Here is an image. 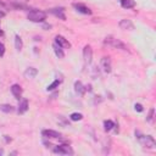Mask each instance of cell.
Here are the masks:
<instances>
[{"label": "cell", "mask_w": 156, "mask_h": 156, "mask_svg": "<svg viewBox=\"0 0 156 156\" xmlns=\"http://www.w3.org/2000/svg\"><path fill=\"white\" fill-rule=\"evenodd\" d=\"M121 6L123 9H132L135 6L134 0H121Z\"/></svg>", "instance_id": "18"}, {"label": "cell", "mask_w": 156, "mask_h": 156, "mask_svg": "<svg viewBox=\"0 0 156 156\" xmlns=\"http://www.w3.org/2000/svg\"><path fill=\"white\" fill-rule=\"evenodd\" d=\"M50 12H51V14H54L55 16H57L59 18H61L62 21H65V20H66V16H65V14H63V12H65V9H63V7H59V9H51V10H50Z\"/></svg>", "instance_id": "12"}, {"label": "cell", "mask_w": 156, "mask_h": 156, "mask_svg": "<svg viewBox=\"0 0 156 156\" xmlns=\"http://www.w3.org/2000/svg\"><path fill=\"white\" fill-rule=\"evenodd\" d=\"M113 127H115V123H113L112 121H110V120H107V121L104 122V129H105L106 132H110Z\"/></svg>", "instance_id": "20"}, {"label": "cell", "mask_w": 156, "mask_h": 156, "mask_svg": "<svg viewBox=\"0 0 156 156\" xmlns=\"http://www.w3.org/2000/svg\"><path fill=\"white\" fill-rule=\"evenodd\" d=\"M4 137H5V140H6L7 143H9V141H11V138H9L7 135H4Z\"/></svg>", "instance_id": "27"}, {"label": "cell", "mask_w": 156, "mask_h": 156, "mask_svg": "<svg viewBox=\"0 0 156 156\" xmlns=\"http://www.w3.org/2000/svg\"><path fill=\"white\" fill-rule=\"evenodd\" d=\"M0 6H4V4H3L1 1H0Z\"/></svg>", "instance_id": "31"}, {"label": "cell", "mask_w": 156, "mask_h": 156, "mask_svg": "<svg viewBox=\"0 0 156 156\" xmlns=\"http://www.w3.org/2000/svg\"><path fill=\"white\" fill-rule=\"evenodd\" d=\"M55 43H56L57 45H60L62 49H70V48H71L70 42L67 40L66 38H63L62 35H56V37H55Z\"/></svg>", "instance_id": "7"}, {"label": "cell", "mask_w": 156, "mask_h": 156, "mask_svg": "<svg viewBox=\"0 0 156 156\" xmlns=\"http://www.w3.org/2000/svg\"><path fill=\"white\" fill-rule=\"evenodd\" d=\"M43 28H44V29H50V28H51V24H44Z\"/></svg>", "instance_id": "26"}, {"label": "cell", "mask_w": 156, "mask_h": 156, "mask_svg": "<svg viewBox=\"0 0 156 156\" xmlns=\"http://www.w3.org/2000/svg\"><path fill=\"white\" fill-rule=\"evenodd\" d=\"M5 54V45L3 43H0V57H3Z\"/></svg>", "instance_id": "24"}, {"label": "cell", "mask_w": 156, "mask_h": 156, "mask_svg": "<svg viewBox=\"0 0 156 156\" xmlns=\"http://www.w3.org/2000/svg\"><path fill=\"white\" fill-rule=\"evenodd\" d=\"M154 111H155L154 109L150 110V112H149V115H148V117H146V121H148V122H151V121H152V118H154Z\"/></svg>", "instance_id": "23"}, {"label": "cell", "mask_w": 156, "mask_h": 156, "mask_svg": "<svg viewBox=\"0 0 156 156\" xmlns=\"http://www.w3.org/2000/svg\"><path fill=\"white\" fill-rule=\"evenodd\" d=\"M4 155V149H0V156Z\"/></svg>", "instance_id": "29"}, {"label": "cell", "mask_w": 156, "mask_h": 156, "mask_svg": "<svg viewBox=\"0 0 156 156\" xmlns=\"http://www.w3.org/2000/svg\"><path fill=\"white\" fill-rule=\"evenodd\" d=\"M4 16H5V14H4L3 11H0V17H4Z\"/></svg>", "instance_id": "28"}, {"label": "cell", "mask_w": 156, "mask_h": 156, "mask_svg": "<svg viewBox=\"0 0 156 156\" xmlns=\"http://www.w3.org/2000/svg\"><path fill=\"white\" fill-rule=\"evenodd\" d=\"M54 152L55 154H61V155H72L73 150L71 149V146L66 145V144H62V145H57L54 148Z\"/></svg>", "instance_id": "4"}, {"label": "cell", "mask_w": 156, "mask_h": 156, "mask_svg": "<svg viewBox=\"0 0 156 156\" xmlns=\"http://www.w3.org/2000/svg\"><path fill=\"white\" fill-rule=\"evenodd\" d=\"M43 137L45 138H53V139H57V138H61V133L56 132V131H53V129H45V131L42 132Z\"/></svg>", "instance_id": "8"}, {"label": "cell", "mask_w": 156, "mask_h": 156, "mask_svg": "<svg viewBox=\"0 0 156 156\" xmlns=\"http://www.w3.org/2000/svg\"><path fill=\"white\" fill-rule=\"evenodd\" d=\"M11 93L17 100H20L21 96H22V88H21V85H18V84L11 85Z\"/></svg>", "instance_id": "11"}, {"label": "cell", "mask_w": 156, "mask_h": 156, "mask_svg": "<svg viewBox=\"0 0 156 156\" xmlns=\"http://www.w3.org/2000/svg\"><path fill=\"white\" fill-rule=\"evenodd\" d=\"M3 34H4V32H3V31H1V29H0V37H1V35H3Z\"/></svg>", "instance_id": "30"}, {"label": "cell", "mask_w": 156, "mask_h": 156, "mask_svg": "<svg viewBox=\"0 0 156 156\" xmlns=\"http://www.w3.org/2000/svg\"><path fill=\"white\" fill-rule=\"evenodd\" d=\"M118 26H120L121 29H128V31L134 29V24L132 23L131 20H121L120 23H118Z\"/></svg>", "instance_id": "9"}, {"label": "cell", "mask_w": 156, "mask_h": 156, "mask_svg": "<svg viewBox=\"0 0 156 156\" xmlns=\"http://www.w3.org/2000/svg\"><path fill=\"white\" fill-rule=\"evenodd\" d=\"M22 46H23V43H22V39H21V37L20 35H15V48L17 49V50H21L22 49Z\"/></svg>", "instance_id": "19"}, {"label": "cell", "mask_w": 156, "mask_h": 156, "mask_svg": "<svg viewBox=\"0 0 156 156\" xmlns=\"http://www.w3.org/2000/svg\"><path fill=\"white\" fill-rule=\"evenodd\" d=\"M37 74H38V70H37V68H34V67H28L27 70L24 71V77L27 78V79H31V78H34Z\"/></svg>", "instance_id": "13"}, {"label": "cell", "mask_w": 156, "mask_h": 156, "mask_svg": "<svg viewBox=\"0 0 156 156\" xmlns=\"http://www.w3.org/2000/svg\"><path fill=\"white\" fill-rule=\"evenodd\" d=\"M73 7H74L78 12H81V14L92 15V10H90L89 7H87V6H84L83 4H73Z\"/></svg>", "instance_id": "10"}, {"label": "cell", "mask_w": 156, "mask_h": 156, "mask_svg": "<svg viewBox=\"0 0 156 156\" xmlns=\"http://www.w3.org/2000/svg\"><path fill=\"white\" fill-rule=\"evenodd\" d=\"M53 48H54V51H55V55H56L59 59H63V57H65V53H63V50H62V48H61L60 45H57L56 43H54Z\"/></svg>", "instance_id": "17"}, {"label": "cell", "mask_w": 156, "mask_h": 156, "mask_svg": "<svg viewBox=\"0 0 156 156\" xmlns=\"http://www.w3.org/2000/svg\"><path fill=\"white\" fill-rule=\"evenodd\" d=\"M104 43H105L106 45L113 46V48H116V49H121V50H123V51H128V48H127V45H126L124 43H122L120 39H116V38H113V37H111V35L106 37L105 40H104Z\"/></svg>", "instance_id": "1"}, {"label": "cell", "mask_w": 156, "mask_h": 156, "mask_svg": "<svg viewBox=\"0 0 156 156\" xmlns=\"http://www.w3.org/2000/svg\"><path fill=\"white\" fill-rule=\"evenodd\" d=\"M70 118H71L72 121H81V120L83 118V115L79 113V112H73V113H71Z\"/></svg>", "instance_id": "21"}, {"label": "cell", "mask_w": 156, "mask_h": 156, "mask_svg": "<svg viewBox=\"0 0 156 156\" xmlns=\"http://www.w3.org/2000/svg\"><path fill=\"white\" fill-rule=\"evenodd\" d=\"M83 59H84V62L87 65H89L92 62V59H93V50H92V46L90 45H85L84 49H83Z\"/></svg>", "instance_id": "5"}, {"label": "cell", "mask_w": 156, "mask_h": 156, "mask_svg": "<svg viewBox=\"0 0 156 156\" xmlns=\"http://www.w3.org/2000/svg\"><path fill=\"white\" fill-rule=\"evenodd\" d=\"M100 63H101V68H102V71L105 72V73H110V72H111L112 66H111V60H110V57H107V56L102 57Z\"/></svg>", "instance_id": "6"}, {"label": "cell", "mask_w": 156, "mask_h": 156, "mask_svg": "<svg viewBox=\"0 0 156 156\" xmlns=\"http://www.w3.org/2000/svg\"><path fill=\"white\" fill-rule=\"evenodd\" d=\"M135 134L139 135L138 139H139V141L141 143V145L144 148H149V149H154L155 148L156 143H155V139L151 135H141L139 132H135Z\"/></svg>", "instance_id": "2"}, {"label": "cell", "mask_w": 156, "mask_h": 156, "mask_svg": "<svg viewBox=\"0 0 156 156\" xmlns=\"http://www.w3.org/2000/svg\"><path fill=\"white\" fill-rule=\"evenodd\" d=\"M27 17L32 22H44L46 18V14L40 10H32V11H29Z\"/></svg>", "instance_id": "3"}, {"label": "cell", "mask_w": 156, "mask_h": 156, "mask_svg": "<svg viewBox=\"0 0 156 156\" xmlns=\"http://www.w3.org/2000/svg\"><path fill=\"white\" fill-rule=\"evenodd\" d=\"M60 83H61V81H54L53 83H51L50 85H48V88H46V90H48V92H50V90H54V89H56L59 85H60Z\"/></svg>", "instance_id": "22"}, {"label": "cell", "mask_w": 156, "mask_h": 156, "mask_svg": "<svg viewBox=\"0 0 156 156\" xmlns=\"http://www.w3.org/2000/svg\"><path fill=\"white\" fill-rule=\"evenodd\" d=\"M28 110V101L26 100V99H22L21 101H20V105H18V113L20 115H22V113H24L26 111Z\"/></svg>", "instance_id": "14"}, {"label": "cell", "mask_w": 156, "mask_h": 156, "mask_svg": "<svg viewBox=\"0 0 156 156\" xmlns=\"http://www.w3.org/2000/svg\"><path fill=\"white\" fill-rule=\"evenodd\" d=\"M134 109H135V111H138V112H141V111H143V106L140 105V104H135Z\"/></svg>", "instance_id": "25"}, {"label": "cell", "mask_w": 156, "mask_h": 156, "mask_svg": "<svg viewBox=\"0 0 156 156\" xmlns=\"http://www.w3.org/2000/svg\"><path fill=\"white\" fill-rule=\"evenodd\" d=\"M74 90H76V93H77V94L83 95L84 92H85V88L83 87V84H82L79 81H77V82H74Z\"/></svg>", "instance_id": "15"}, {"label": "cell", "mask_w": 156, "mask_h": 156, "mask_svg": "<svg viewBox=\"0 0 156 156\" xmlns=\"http://www.w3.org/2000/svg\"><path fill=\"white\" fill-rule=\"evenodd\" d=\"M0 111L10 113V112H14L15 111V107L12 106V105H10V104H0Z\"/></svg>", "instance_id": "16"}]
</instances>
